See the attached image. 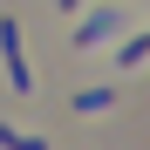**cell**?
Segmentation results:
<instances>
[{
    "label": "cell",
    "instance_id": "5b68a950",
    "mask_svg": "<svg viewBox=\"0 0 150 150\" xmlns=\"http://www.w3.org/2000/svg\"><path fill=\"white\" fill-rule=\"evenodd\" d=\"M0 150H48V143L28 137V130H14V123H0Z\"/></svg>",
    "mask_w": 150,
    "mask_h": 150
},
{
    "label": "cell",
    "instance_id": "6da1fadb",
    "mask_svg": "<svg viewBox=\"0 0 150 150\" xmlns=\"http://www.w3.org/2000/svg\"><path fill=\"white\" fill-rule=\"evenodd\" d=\"M0 62H7V82L21 96L34 89V68H28V55H21V28H14V21H0Z\"/></svg>",
    "mask_w": 150,
    "mask_h": 150
},
{
    "label": "cell",
    "instance_id": "3957f363",
    "mask_svg": "<svg viewBox=\"0 0 150 150\" xmlns=\"http://www.w3.org/2000/svg\"><path fill=\"white\" fill-rule=\"evenodd\" d=\"M109 28H116V14H109V7H96V14L82 21V28H75V48H89V41H103Z\"/></svg>",
    "mask_w": 150,
    "mask_h": 150
},
{
    "label": "cell",
    "instance_id": "277c9868",
    "mask_svg": "<svg viewBox=\"0 0 150 150\" xmlns=\"http://www.w3.org/2000/svg\"><path fill=\"white\" fill-rule=\"evenodd\" d=\"M116 62H123V68H137V62H150V28L123 41V48H116Z\"/></svg>",
    "mask_w": 150,
    "mask_h": 150
},
{
    "label": "cell",
    "instance_id": "7a4b0ae2",
    "mask_svg": "<svg viewBox=\"0 0 150 150\" xmlns=\"http://www.w3.org/2000/svg\"><path fill=\"white\" fill-rule=\"evenodd\" d=\"M116 103H123V89L103 82V89H82V96H75V116H96V109H116Z\"/></svg>",
    "mask_w": 150,
    "mask_h": 150
}]
</instances>
